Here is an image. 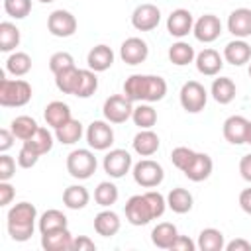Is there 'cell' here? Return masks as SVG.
Here are the masks:
<instances>
[{
    "label": "cell",
    "instance_id": "obj_33",
    "mask_svg": "<svg viewBox=\"0 0 251 251\" xmlns=\"http://www.w3.org/2000/svg\"><path fill=\"white\" fill-rule=\"evenodd\" d=\"M131 120H133V124H135L139 129H151V127L157 124V110H155L149 102H139V104L133 108Z\"/></svg>",
    "mask_w": 251,
    "mask_h": 251
},
{
    "label": "cell",
    "instance_id": "obj_17",
    "mask_svg": "<svg viewBox=\"0 0 251 251\" xmlns=\"http://www.w3.org/2000/svg\"><path fill=\"white\" fill-rule=\"evenodd\" d=\"M227 31L237 39L249 37L251 35V10L249 8H235L227 16Z\"/></svg>",
    "mask_w": 251,
    "mask_h": 251
},
{
    "label": "cell",
    "instance_id": "obj_11",
    "mask_svg": "<svg viewBox=\"0 0 251 251\" xmlns=\"http://www.w3.org/2000/svg\"><path fill=\"white\" fill-rule=\"evenodd\" d=\"M47 29L55 37H71L76 31V18L69 10H53L47 18Z\"/></svg>",
    "mask_w": 251,
    "mask_h": 251
},
{
    "label": "cell",
    "instance_id": "obj_6",
    "mask_svg": "<svg viewBox=\"0 0 251 251\" xmlns=\"http://www.w3.org/2000/svg\"><path fill=\"white\" fill-rule=\"evenodd\" d=\"M131 175H133V180L141 188H155L165 178L163 167L153 159H141L139 163H135L131 167Z\"/></svg>",
    "mask_w": 251,
    "mask_h": 251
},
{
    "label": "cell",
    "instance_id": "obj_36",
    "mask_svg": "<svg viewBox=\"0 0 251 251\" xmlns=\"http://www.w3.org/2000/svg\"><path fill=\"white\" fill-rule=\"evenodd\" d=\"M6 71L14 76H25L31 71V57L24 51H14L6 59Z\"/></svg>",
    "mask_w": 251,
    "mask_h": 251
},
{
    "label": "cell",
    "instance_id": "obj_39",
    "mask_svg": "<svg viewBox=\"0 0 251 251\" xmlns=\"http://www.w3.org/2000/svg\"><path fill=\"white\" fill-rule=\"evenodd\" d=\"M78 78H80V69L71 67V69L55 75V86L63 94H75V90L78 86Z\"/></svg>",
    "mask_w": 251,
    "mask_h": 251
},
{
    "label": "cell",
    "instance_id": "obj_54",
    "mask_svg": "<svg viewBox=\"0 0 251 251\" xmlns=\"http://www.w3.org/2000/svg\"><path fill=\"white\" fill-rule=\"evenodd\" d=\"M245 143L251 145V120H249V126H247V137H245Z\"/></svg>",
    "mask_w": 251,
    "mask_h": 251
},
{
    "label": "cell",
    "instance_id": "obj_37",
    "mask_svg": "<svg viewBox=\"0 0 251 251\" xmlns=\"http://www.w3.org/2000/svg\"><path fill=\"white\" fill-rule=\"evenodd\" d=\"M10 129H12V133L16 135V139L25 141V139H29V137L39 129V126H37V122H35L31 116H18V118L12 120Z\"/></svg>",
    "mask_w": 251,
    "mask_h": 251
},
{
    "label": "cell",
    "instance_id": "obj_41",
    "mask_svg": "<svg viewBox=\"0 0 251 251\" xmlns=\"http://www.w3.org/2000/svg\"><path fill=\"white\" fill-rule=\"evenodd\" d=\"M118 196H120L118 186L114 182H110V180H104V182H100L94 188V200L102 208H110L112 204H116L118 202Z\"/></svg>",
    "mask_w": 251,
    "mask_h": 251
},
{
    "label": "cell",
    "instance_id": "obj_50",
    "mask_svg": "<svg viewBox=\"0 0 251 251\" xmlns=\"http://www.w3.org/2000/svg\"><path fill=\"white\" fill-rule=\"evenodd\" d=\"M14 141H16V135L12 133V129L2 127V129H0V151L6 153V151L14 145Z\"/></svg>",
    "mask_w": 251,
    "mask_h": 251
},
{
    "label": "cell",
    "instance_id": "obj_51",
    "mask_svg": "<svg viewBox=\"0 0 251 251\" xmlns=\"http://www.w3.org/2000/svg\"><path fill=\"white\" fill-rule=\"evenodd\" d=\"M239 175H241L243 180L251 182V153L241 157V161H239Z\"/></svg>",
    "mask_w": 251,
    "mask_h": 251
},
{
    "label": "cell",
    "instance_id": "obj_47",
    "mask_svg": "<svg viewBox=\"0 0 251 251\" xmlns=\"http://www.w3.org/2000/svg\"><path fill=\"white\" fill-rule=\"evenodd\" d=\"M16 196V188L8 180H0V206H8Z\"/></svg>",
    "mask_w": 251,
    "mask_h": 251
},
{
    "label": "cell",
    "instance_id": "obj_16",
    "mask_svg": "<svg viewBox=\"0 0 251 251\" xmlns=\"http://www.w3.org/2000/svg\"><path fill=\"white\" fill-rule=\"evenodd\" d=\"M194 63H196V69H198L200 75H204V76H216V75H220V71L224 67V57L216 49L206 47V49H202L196 55Z\"/></svg>",
    "mask_w": 251,
    "mask_h": 251
},
{
    "label": "cell",
    "instance_id": "obj_26",
    "mask_svg": "<svg viewBox=\"0 0 251 251\" xmlns=\"http://www.w3.org/2000/svg\"><path fill=\"white\" fill-rule=\"evenodd\" d=\"M176 237H178V229L171 222H161L151 231V241L159 249H171V245L175 243Z\"/></svg>",
    "mask_w": 251,
    "mask_h": 251
},
{
    "label": "cell",
    "instance_id": "obj_46",
    "mask_svg": "<svg viewBox=\"0 0 251 251\" xmlns=\"http://www.w3.org/2000/svg\"><path fill=\"white\" fill-rule=\"evenodd\" d=\"M14 173H16V161L10 155L2 153L0 155V180H10Z\"/></svg>",
    "mask_w": 251,
    "mask_h": 251
},
{
    "label": "cell",
    "instance_id": "obj_55",
    "mask_svg": "<svg viewBox=\"0 0 251 251\" xmlns=\"http://www.w3.org/2000/svg\"><path fill=\"white\" fill-rule=\"evenodd\" d=\"M39 2H41V4H51L53 0H39Z\"/></svg>",
    "mask_w": 251,
    "mask_h": 251
},
{
    "label": "cell",
    "instance_id": "obj_8",
    "mask_svg": "<svg viewBox=\"0 0 251 251\" xmlns=\"http://www.w3.org/2000/svg\"><path fill=\"white\" fill-rule=\"evenodd\" d=\"M102 112H104L106 122H110V124H124L133 114V102L126 94H112V96H108L104 100Z\"/></svg>",
    "mask_w": 251,
    "mask_h": 251
},
{
    "label": "cell",
    "instance_id": "obj_27",
    "mask_svg": "<svg viewBox=\"0 0 251 251\" xmlns=\"http://www.w3.org/2000/svg\"><path fill=\"white\" fill-rule=\"evenodd\" d=\"M235 92H237L235 82L229 76H218L210 86V94L218 104H229L235 98Z\"/></svg>",
    "mask_w": 251,
    "mask_h": 251
},
{
    "label": "cell",
    "instance_id": "obj_19",
    "mask_svg": "<svg viewBox=\"0 0 251 251\" xmlns=\"http://www.w3.org/2000/svg\"><path fill=\"white\" fill-rule=\"evenodd\" d=\"M212 169H214V163H212V157L208 153H196L194 159L190 161V165L182 171L184 176L192 182H202L206 180L210 175H212Z\"/></svg>",
    "mask_w": 251,
    "mask_h": 251
},
{
    "label": "cell",
    "instance_id": "obj_21",
    "mask_svg": "<svg viewBox=\"0 0 251 251\" xmlns=\"http://www.w3.org/2000/svg\"><path fill=\"white\" fill-rule=\"evenodd\" d=\"M86 65L94 73H104L114 65V51L104 43L94 45L86 55Z\"/></svg>",
    "mask_w": 251,
    "mask_h": 251
},
{
    "label": "cell",
    "instance_id": "obj_9",
    "mask_svg": "<svg viewBox=\"0 0 251 251\" xmlns=\"http://www.w3.org/2000/svg\"><path fill=\"white\" fill-rule=\"evenodd\" d=\"M86 143L94 151H106L114 143V129L110 122L104 120H94L86 127Z\"/></svg>",
    "mask_w": 251,
    "mask_h": 251
},
{
    "label": "cell",
    "instance_id": "obj_53",
    "mask_svg": "<svg viewBox=\"0 0 251 251\" xmlns=\"http://www.w3.org/2000/svg\"><path fill=\"white\" fill-rule=\"evenodd\" d=\"M239 206L245 214L251 216V188H243L239 194Z\"/></svg>",
    "mask_w": 251,
    "mask_h": 251
},
{
    "label": "cell",
    "instance_id": "obj_13",
    "mask_svg": "<svg viewBox=\"0 0 251 251\" xmlns=\"http://www.w3.org/2000/svg\"><path fill=\"white\" fill-rule=\"evenodd\" d=\"M161 22V10L155 4H139L131 14V25L137 31H151Z\"/></svg>",
    "mask_w": 251,
    "mask_h": 251
},
{
    "label": "cell",
    "instance_id": "obj_56",
    "mask_svg": "<svg viewBox=\"0 0 251 251\" xmlns=\"http://www.w3.org/2000/svg\"><path fill=\"white\" fill-rule=\"evenodd\" d=\"M247 73H249V76H251V63H249V69H247Z\"/></svg>",
    "mask_w": 251,
    "mask_h": 251
},
{
    "label": "cell",
    "instance_id": "obj_20",
    "mask_svg": "<svg viewBox=\"0 0 251 251\" xmlns=\"http://www.w3.org/2000/svg\"><path fill=\"white\" fill-rule=\"evenodd\" d=\"M247 126H249V120L243 118V116H229L226 122H224V137L227 143L231 145H241L245 143V137H247Z\"/></svg>",
    "mask_w": 251,
    "mask_h": 251
},
{
    "label": "cell",
    "instance_id": "obj_32",
    "mask_svg": "<svg viewBox=\"0 0 251 251\" xmlns=\"http://www.w3.org/2000/svg\"><path fill=\"white\" fill-rule=\"evenodd\" d=\"M194 59H196V51L186 41H176L169 47V61L176 67H184L188 63H194Z\"/></svg>",
    "mask_w": 251,
    "mask_h": 251
},
{
    "label": "cell",
    "instance_id": "obj_43",
    "mask_svg": "<svg viewBox=\"0 0 251 251\" xmlns=\"http://www.w3.org/2000/svg\"><path fill=\"white\" fill-rule=\"evenodd\" d=\"M71 67H76V65H75L73 55L67 53V51H57L49 59V69H51L53 75H59V73H63V71H67Z\"/></svg>",
    "mask_w": 251,
    "mask_h": 251
},
{
    "label": "cell",
    "instance_id": "obj_29",
    "mask_svg": "<svg viewBox=\"0 0 251 251\" xmlns=\"http://www.w3.org/2000/svg\"><path fill=\"white\" fill-rule=\"evenodd\" d=\"M192 204H194V198L192 194L186 190V188H173L169 194H167V206L175 212V214H186L192 210Z\"/></svg>",
    "mask_w": 251,
    "mask_h": 251
},
{
    "label": "cell",
    "instance_id": "obj_24",
    "mask_svg": "<svg viewBox=\"0 0 251 251\" xmlns=\"http://www.w3.org/2000/svg\"><path fill=\"white\" fill-rule=\"evenodd\" d=\"M122 227L120 216L112 210H102L94 216V231L102 237H114Z\"/></svg>",
    "mask_w": 251,
    "mask_h": 251
},
{
    "label": "cell",
    "instance_id": "obj_1",
    "mask_svg": "<svg viewBox=\"0 0 251 251\" xmlns=\"http://www.w3.org/2000/svg\"><path fill=\"white\" fill-rule=\"evenodd\" d=\"M126 220L131 226H147L157 220L167 210V198L157 190H147L143 194H133L126 202Z\"/></svg>",
    "mask_w": 251,
    "mask_h": 251
},
{
    "label": "cell",
    "instance_id": "obj_10",
    "mask_svg": "<svg viewBox=\"0 0 251 251\" xmlns=\"http://www.w3.org/2000/svg\"><path fill=\"white\" fill-rule=\"evenodd\" d=\"M102 167H104V173L110 175L112 178H122L131 171L133 161H131V155L126 149H110L104 155Z\"/></svg>",
    "mask_w": 251,
    "mask_h": 251
},
{
    "label": "cell",
    "instance_id": "obj_28",
    "mask_svg": "<svg viewBox=\"0 0 251 251\" xmlns=\"http://www.w3.org/2000/svg\"><path fill=\"white\" fill-rule=\"evenodd\" d=\"M90 202V194L82 184H71L63 190V204L69 210H82Z\"/></svg>",
    "mask_w": 251,
    "mask_h": 251
},
{
    "label": "cell",
    "instance_id": "obj_45",
    "mask_svg": "<svg viewBox=\"0 0 251 251\" xmlns=\"http://www.w3.org/2000/svg\"><path fill=\"white\" fill-rule=\"evenodd\" d=\"M37 161H39V155L33 153L29 147L22 145V149H20V153H18V165H20L22 169H31V167L37 165Z\"/></svg>",
    "mask_w": 251,
    "mask_h": 251
},
{
    "label": "cell",
    "instance_id": "obj_31",
    "mask_svg": "<svg viewBox=\"0 0 251 251\" xmlns=\"http://www.w3.org/2000/svg\"><path fill=\"white\" fill-rule=\"evenodd\" d=\"M200 251H222L226 247V239L224 233L216 227H206L198 233V241H196Z\"/></svg>",
    "mask_w": 251,
    "mask_h": 251
},
{
    "label": "cell",
    "instance_id": "obj_38",
    "mask_svg": "<svg viewBox=\"0 0 251 251\" xmlns=\"http://www.w3.org/2000/svg\"><path fill=\"white\" fill-rule=\"evenodd\" d=\"M20 45V29L12 22L0 24V51L10 53Z\"/></svg>",
    "mask_w": 251,
    "mask_h": 251
},
{
    "label": "cell",
    "instance_id": "obj_48",
    "mask_svg": "<svg viewBox=\"0 0 251 251\" xmlns=\"http://www.w3.org/2000/svg\"><path fill=\"white\" fill-rule=\"evenodd\" d=\"M96 243L86 235H76L73 239V251H94Z\"/></svg>",
    "mask_w": 251,
    "mask_h": 251
},
{
    "label": "cell",
    "instance_id": "obj_7",
    "mask_svg": "<svg viewBox=\"0 0 251 251\" xmlns=\"http://www.w3.org/2000/svg\"><path fill=\"white\" fill-rule=\"evenodd\" d=\"M178 98H180V106L188 114H198L206 108L208 92L198 80H188V82L182 84V88L178 92Z\"/></svg>",
    "mask_w": 251,
    "mask_h": 251
},
{
    "label": "cell",
    "instance_id": "obj_23",
    "mask_svg": "<svg viewBox=\"0 0 251 251\" xmlns=\"http://www.w3.org/2000/svg\"><path fill=\"white\" fill-rule=\"evenodd\" d=\"M131 145H133V151L139 157H151V155L157 153L161 141H159V135L153 129H139V133H135Z\"/></svg>",
    "mask_w": 251,
    "mask_h": 251
},
{
    "label": "cell",
    "instance_id": "obj_30",
    "mask_svg": "<svg viewBox=\"0 0 251 251\" xmlns=\"http://www.w3.org/2000/svg\"><path fill=\"white\" fill-rule=\"evenodd\" d=\"M22 145L29 147L33 153H37V155L41 157V155H45V153H49V151L53 149V135H51V131H49L47 127H41V126H39V129H37L29 139L22 141Z\"/></svg>",
    "mask_w": 251,
    "mask_h": 251
},
{
    "label": "cell",
    "instance_id": "obj_4",
    "mask_svg": "<svg viewBox=\"0 0 251 251\" xmlns=\"http://www.w3.org/2000/svg\"><path fill=\"white\" fill-rule=\"evenodd\" d=\"M31 100V86L24 78H4L0 76V106L22 108Z\"/></svg>",
    "mask_w": 251,
    "mask_h": 251
},
{
    "label": "cell",
    "instance_id": "obj_22",
    "mask_svg": "<svg viewBox=\"0 0 251 251\" xmlns=\"http://www.w3.org/2000/svg\"><path fill=\"white\" fill-rule=\"evenodd\" d=\"M224 59L233 65V67H241L245 63L251 61V45L245 39H233L224 47Z\"/></svg>",
    "mask_w": 251,
    "mask_h": 251
},
{
    "label": "cell",
    "instance_id": "obj_49",
    "mask_svg": "<svg viewBox=\"0 0 251 251\" xmlns=\"http://www.w3.org/2000/svg\"><path fill=\"white\" fill-rule=\"evenodd\" d=\"M198 245L190 239V237H186V235H178L176 239H175V243L171 245V251H194Z\"/></svg>",
    "mask_w": 251,
    "mask_h": 251
},
{
    "label": "cell",
    "instance_id": "obj_2",
    "mask_svg": "<svg viewBox=\"0 0 251 251\" xmlns=\"http://www.w3.org/2000/svg\"><path fill=\"white\" fill-rule=\"evenodd\" d=\"M124 94L131 102H159L167 94V80L159 75H131L124 82Z\"/></svg>",
    "mask_w": 251,
    "mask_h": 251
},
{
    "label": "cell",
    "instance_id": "obj_42",
    "mask_svg": "<svg viewBox=\"0 0 251 251\" xmlns=\"http://www.w3.org/2000/svg\"><path fill=\"white\" fill-rule=\"evenodd\" d=\"M4 12L10 18L24 20L31 12V0H4Z\"/></svg>",
    "mask_w": 251,
    "mask_h": 251
},
{
    "label": "cell",
    "instance_id": "obj_5",
    "mask_svg": "<svg viewBox=\"0 0 251 251\" xmlns=\"http://www.w3.org/2000/svg\"><path fill=\"white\" fill-rule=\"evenodd\" d=\"M98 161L90 149H75L67 155V171L73 178L86 180L96 173Z\"/></svg>",
    "mask_w": 251,
    "mask_h": 251
},
{
    "label": "cell",
    "instance_id": "obj_15",
    "mask_svg": "<svg viewBox=\"0 0 251 251\" xmlns=\"http://www.w3.org/2000/svg\"><path fill=\"white\" fill-rule=\"evenodd\" d=\"M149 55V47L141 37H127L120 47V57L126 65H141Z\"/></svg>",
    "mask_w": 251,
    "mask_h": 251
},
{
    "label": "cell",
    "instance_id": "obj_3",
    "mask_svg": "<svg viewBox=\"0 0 251 251\" xmlns=\"http://www.w3.org/2000/svg\"><path fill=\"white\" fill-rule=\"evenodd\" d=\"M8 233L14 241H27L35 231L37 210L31 202H18L8 210Z\"/></svg>",
    "mask_w": 251,
    "mask_h": 251
},
{
    "label": "cell",
    "instance_id": "obj_14",
    "mask_svg": "<svg viewBox=\"0 0 251 251\" xmlns=\"http://www.w3.org/2000/svg\"><path fill=\"white\" fill-rule=\"evenodd\" d=\"M194 27V18L188 10L184 8H176L169 14L167 18V31L173 35V37H186Z\"/></svg>",
    "mask_w": 251,
    "mask_h": 251
},
{
    "label": "cell",
    "instance_id": "obj_34",
    "mask_svg": "<svg viewBox=\"0 0 251 251\" xmlns=\"http://www.w3.org/2000/svg\"><path fill=\"white\" fill-rule=\"evenodd\" d=\"M37 227H39V233L63 229V227H67V216L61 210H55V208L45 210L41 214V218L37 220Z\"/></svg>",
    "mask_w": 251,
    "mask_h": 251
},
{
    "label": "cell",
    "instance_id": "obj_40",
    "mask_svg": "<svg viewBox=\"0 0 251 251\" xmlns=\"http://www.w3.org/2000/svg\"><path fill=\"white\" fill-rule=\"evenodd\" d=\"M98 88V76L94 71L90 69H80V78H78V86L75 90L73 96L76 98H90Z\"/></svg>",
    "mask_w": 251,
    "mask_h": 251
},
{
    "label": "cell",
    "instance_id": "obj_52",
    "mask_svg": "<svg viewBox=\"0 0 251 251\" xmlns=\"http://www.w3.org/2000/svg\"><path fill=\"white\" fill-rule=\"evenodd\" d=\"M224 249H226V251H251V243H249L247 239L237 237V239H231L229 243H226Z\"/></svg>",
    "mask_w": 251,
    "mask_h": 251
},
{
    "label": "cell",
    "instance_id": "obj_44",
    "mask_svg": "<svg viewBox=\"0 0 251 251\" xmlns=\"http://www.w3.org/2000/svg\"><path fill=\"white\" fill-rule=\"evenodd\" d=\"M194 155H196V151H192V149H188V147H175L173 151H171V161H173V165L178 169V171H184L188 165H190V161L194 159Z\"/></svg>",
    "mask_w": 251,
    "mask_h": 251
},
{
    "label": "cell",
    "instance_id": "obj_12",
    "mask_svg": "<svg viewBox=\"0 0 251 251\" xmlns=\"http://www.w3.org/2000/svg\"><path fill=\"white\" fill-rule=\"evenodd\" d=\"M192 33L202 43H212L222 35V22L214 14H204L194 22Z\"/></svg>",
    "mask_w": 251,
    "mask_h": 251
},
{
    "label": "cell",
    "instance_id": "obj_25",
    "mask_svg": "<svg viewBox=\"0 0 251 251\" xmlns=\"http://www.w3.org/2000/svg\"><path fill=\"white\" fill-rule=\"evenodd\" d=\"M43 118L47 122V126H51L53 129L65 126L73 116H71V108L69 104L61 102V100H53L45 106V112H43Z\"/></svg>",
    "mask_w": 251,
    "mask_h": 251
},
{
    "label": "cell",
    "instance_id": "obj_35",
    "mask_svg": "<svg viewBox=\"0 0 251 251\" xmlns=\"http://www.w3.org/2000/svg\"><path fill=\"white\" fill-rule=\"evenodd\" d=\"M82 137V124L75 118H71L65 126L55 129V139L63 145H73Z\"/></svg>",
    "mask_w": 251,
    "mask_h": 251
},
{
    "label": "cell",
    "instance_id": "obj_18",
    "mask_svg": "<svg viewBox=\"0 0 251 251\" xmlns=\"http://www.w3.org/2000/svg\"><path fill=\"white\" fill-rule=\"evenodd\" d=\"M73 239L75 235L69 231V227L55 229L41 233V247L45 251H73Z\"/></svg>",
    "mask_w": 251,
    "mask_h": 251
}]
</instances>
